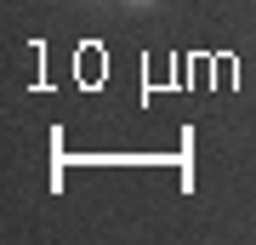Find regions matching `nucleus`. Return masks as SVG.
Returning a JSON list of instances; mask_svg holds the SVG:
<instances>
[{"mask_svg": "<svg viewBox=\"0 0 256 245\" xmlns=\"http://www.w3.org/2000/svg\"><path fill=\"white\" fill-rule=\"evenodd\" d=\"M126 6H154V0H126Z\"/></svg>", "mask_w": 256, "mask_h": 245, "instance_id": "f257e3e1", "label": "nucleus"}]
</instances>
